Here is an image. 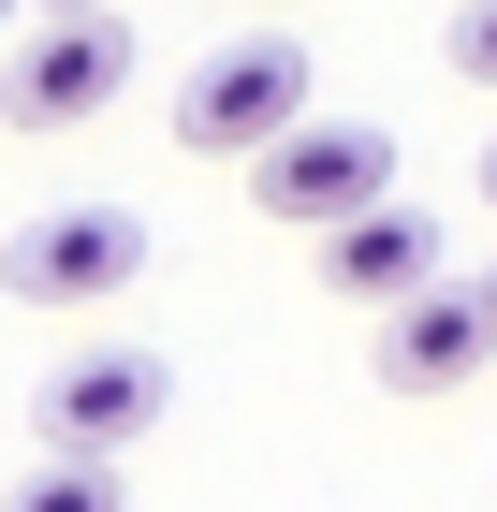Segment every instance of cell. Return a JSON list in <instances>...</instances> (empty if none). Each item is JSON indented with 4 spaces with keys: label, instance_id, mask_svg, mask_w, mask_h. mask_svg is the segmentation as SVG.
I'll use <instances>...</instances> for the list:
<instances>
[{
    "label": "cell",
    "instance_id": "1",
    "mask_svg": "<svg viewBox=\"0 0 497 512\" xmlns=\"http://www.w3.org/2000/svg\"><path fill=\"white\" fill-rule=\"evenodd\" d=\"M395 191V132L381 118H293L249 147V205L264 220H293V235H322V220H351V205Z\"/></svg>",
    "mask_w": 497,
    "mask_h": 512
},
{
    "label": "cell",
    "instance_id": "2",
    "mask_svg": "<svg viewBox=\"0 0 497 512\" xmlns=\"http://www.w3.org/2000/svg\"><path fill=\"white\" fill-rule=\"evenodd\" d=\"M117 88H132V30H117L103 0L44 15L30 44H0V118H15V132H88Z\"/></svg>",
    "mask_w": 497,
    "mask_h": 512
},
{
    "label": "cell",
    "instance_id": "3",
    "mask_svg": "<svg viewBox=\"0 0 497 512\" xmlns=\"http://www.w3.org/2000/svg\"><path fill=\"white\" fill-rule=\"evenodd\" d=\"M132 278H147V220H132V205H44V220H15V249H0V293H15V308H103Z\"/></svg>",
    "mask_w": 497,
    "mask_h": 512
},
{
    "label": "cell",
    "instance_id": "4",
    "mask_svg": "<svg viewBox=\"0 0 497 512\" xmlns=\"http://www.w3.org/2000/svg\"><path fill=\"white\" fill-rule=\"evenodd\" d=\"M307 118V44L293 30H264V44H220L191 88H176V132H191L205 161H249L264 132H293Z\"/></svg>",
    "mask_w": 497,
    "mask_h": 512
},
{
    "label": "cell",
    "instance_id": "5",
    "mask_svg": "<svg viewBox=\"0 0 497 512\" xmlns=\"http://www.w3.org/2000/svg\"><path fill=\"white\" fill-rule=\"evenodd\" d=\"M161 395H176L161 352H74L59 381H44V454H103L117 469V454L161 425Z\"/></svg>",
    "mask_w": 497,
    "mask_h": 512
},
{
    "label": "cell",
    "instance_id": "6",
    "mask_svg": "<svg viewBox=\"0 0 497 512\" xmlns=\"http://www.w3.org/2000/svg\"><path fill=\"white\" fill-rule=\"evenodd\" d=\"M483 366H497V308H483V293L424 278V293L381 308V381H395V395H468Z\"/></svg>",
    "mask_w": 497,
    "mask_h": 512
},
{
    "label": "cell",
    "instance_id": "7",
    "mask_svg": "<svg viewBox=\"0 0 497 512\" xmlns=\"http://www.w3.org/2000/svg\"><path fill=\"white\" fill-rule=\"evenodd\" d=\"M439 278V220L424 205H351V220H322V293H351V308H395V293H424Z\"/></svg>",
    "mask_w": 497,
    "mask_h": 512
},
{
    "label": "cell",
    "instance_id": "8",
    "mask_svg": "<svg viewBox=\"0 0 497 512\" xmlns=\"http://www.w3.org/2000/svg\"><path fill=\"white\" fill-rule=\"evenodd\" d=\"M0 512H117V469H103V454H44Z\"/></svg>",
    "mask_w": 497,
    "mask_h": 512
},
{
    "label": "cell",
    "instance_id": "9",
    "mask_svg": "<svg viewBox=\"0 0 497 512\" xmlns=\"http://www.w3.org/2000/svg\"><path fill=\"white\" fill-rule=\"evenodd\" d=\"M454 74L497 88V0H468V15H454Z\"/></svg>",
    "mask_w": 497,
    "mask_h": 512
},
{
    "label": "cell",
    "instance_id": "10",
    "mask_svg": "<svg viewBox=\"0 0 497 512\" xmlns=\"http://www.w3.org/2000/svg\"><path fill=\"white\" fill-rule=\"evenodd\" d=\"M483 191H497V147H483Z\"/></svg>",
    "mask_w": 497,
    "mask_h": 512
},
{
    "label": "cell",
    "instance_id": "11",
    "mask_svg": "<svg viewBox=\"0 0 497 512\" xmlns=\"http://www.w3.org/2000/svg\"><path fill=\"white\" fill-rule=\"evenodd\" d=\"M44 15H74V0H44Z\"/></svg>",
    "mask_w": 497,
    "mask_h": 512
},
{
    "label": "cell",
    "instance_id": "12",
    "mask_svg": "<svg viewBox=\"0 0 497 512\" xmlns=\"http://www.w3.org/2000/svg\"><path fill=\"white\" fill-rule=\"evenodd\" d=\"M0 30H15V0H0Z\"/></svg>",
    "mask_w": 497,
    "mask_h": 512
},
{
    "label": "cell",
    "instance_id": "13",
    "mask_svg": "<svg viewBox=\"0 0 497 512\" xmlns=\"http://www.w3.org/2000/svg\"><path fill=\"white\" fill-rule=\"evenodd\" d=\"M483 308H497V278H483Z\"/></svg>",
    "mask_w": 497,
    "mask_h": 512
}]
</instances>
